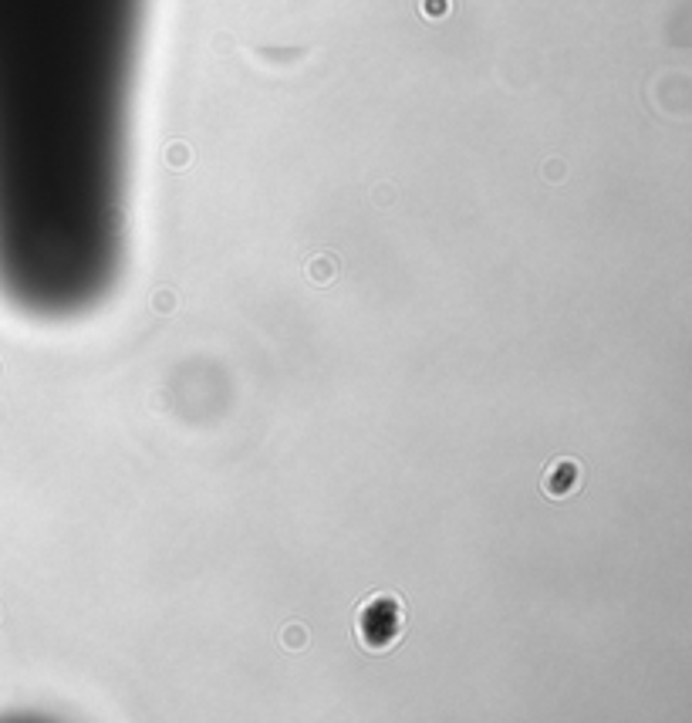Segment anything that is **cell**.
<instances>
[{"mask_svg": "<svg viewBox=\"0 0 692 723\" xmlns=\"http://www.w3.org/2000/svg\"><path fill=\"white\" fill-rule=\"evenodd\" d=\"M142 7L0 0V291L41 318L119 274Z\"/></svg>", "mask_w": 692, "mask_h": 723, "instance_id": "1", "label": "cell"}]
</instances>
